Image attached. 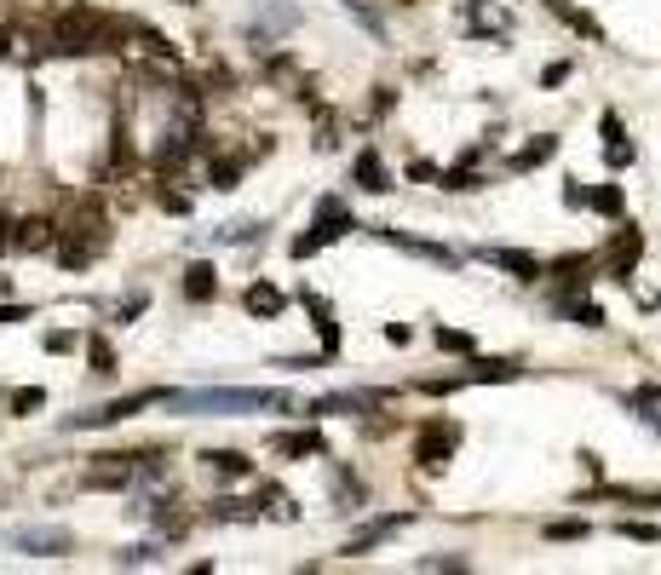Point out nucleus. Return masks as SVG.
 I'll use <instances>...</instances> for the list:
<instances>
[{
  "mask_svg": "<svg viewBox=\"0 0 661 575\" xmlns=\"http://www.w3.org/2000/svg\"><path fill=\"white\" fill-rule=\"evenodd\" d=\"M276 449H282V455H311V449H317V437H299V432H282V437H276Z\"/></svg>",
  "mask_w": 661,
  "mask_h": 575,
  "instance_id": "nucleus-11",
  "label": "nucleus"
},
{
  "mask_svg": "<svg viewBox=\"0 0 661 575\" xmlns=\"http://www.w3.org/2000/svg\"><path fill=\"white\" fill-rule=\"evenodd\" d=\"M547 156H552V138H535V144H529L524 156L512 161V167H535V161H547Z\"/></svg>",
  "mask_w": 661,
  "mask_h": 575,
  "instance_id": "nucleus-12",
  "label": "nucleus"
},
{
  "mask_svg": "<svg viewBox=\"0 0 661 575\" xmlns=\"http://www.w3.org/2000/svg\"><path fill=\"white\" fill-rule=\"evenodd\" d=\"M213 288H219V282H213V265H190V276H184V294H190V299H207Z\"/></svg>",
  "mask_w": 661,
  "mask_h": 575,
  "instance_id": "nucleus-8",
  "label": "nucleus"
},
{
  "mask_svg": "<svg viewBox=\"0 0 661 575\" xmlns=\"http://www.w3.org/2000/svg\"><path fill=\"white\" fill-rule=\"evenodd\" d=\"M110 368H115V351L104 340H92V374H110Z\"/></svg>",
  "mask_w": 661,
  "mask_h": 575,
  "instance_id": "nucleus-13",
  "label": "nucleus"
},
{
  "mask_svg": "<svg viewBox=\"0 0 661 575\" xmlns=\"http://www.w3.org/2000/svg\"><path fill=\"white\" fill-rule=\"evenodd\" d=\"M437 345H449V351H472V340L455 334V328H437Z\"/></svg>",
  "mask_w": 661,
  "mask_h": 575,
  "instance_id": "nucleus-15",
  "label": "nucleus"
},
{
  "mask_svg": "<svg viewBox=\"0 0 661 575\" xmlns=\"http://www.w3.org/2000/svg\"><path fill=\"white\" fill-rule=\"evenodd\" d=\"M202 460L219 472V478H248V455H236V449H207Z\"/></svg>",
  "mask_w": 661,
  "mask_h": 575,
  "instance_id": "nucleus-5",
  "label": "nucleus"
},
{
  "mask_svg": "<svg viewBox=\"0 0 661 575\" xmlns=\"http://www.w3.org/2000/svg\"><path fill=\"white\" fill-rule=\"evenodd\" d=\"M46 403V391L41 386H23V391H12V414H35Z\"/></svg>",
  "mask_w": 661,
  "mask_h": 575,
  "instance_id": "nucleus-10",
  "label": "nucleus"
},
{
  "mask_svg": "<svg viewBox=\"0 0 661 575\" xmlns=\"http://www.w3.org/2000/svg\"><path fill=\"white\" fill-rule=\"evenodd\" d=\"M248 311H265V317H276V311H282V294H276V288H248Z\"/></svg>",
  "mask_w": 661,
  "mask_h": 575,
  "instance_id": "nucleus-9",
  "label": "nucleus"
},
{
  "mask_svg": "<svg viewBox=\"0 0 661 575\" xmlns=\"http://www.w3.org/2000/svg\"><path fill=\"white\" fill-rule=\"evenodd\" d=\"M46 351H75V334H64V328H58V334H46Z\"/></svg>",
  "mask_w": 661,
  "mask_h": 575,
  "instance_id": "nucleus-19",
  "label": "nucleus"
},
{
  "mask_svg": "<svg viewBox=\"0 0 661 575\" xmlns=\"http://www.w3.org/2000/svg\"><path fill=\"white\" fill-rule=\"evenodd\" d=\"M12 547L29 552V558H64V552H69V529H58V524H23V529H12Z\"/></svg>",
  "mask_w": 661,
  "mask_h": 575,
  "instance_id": "nucleus-2",
  "label": "nucleus"
},
{
  "mask_svg": "<svg viewBox=\"0 0 661 575\" xmlns=\"http://www.w3.org/2000/svg\"><path fill=\"white\" fill-rule=\"evenodd\" d=\"M587 202H598V207H604V213H616V207H621V190H616V184H610V190H598V196H587Z\"/></svg>",
  "mask_w": 661,
  "mask_h": 575,
  "instance_id": "nucleus-18",
  "label": "nucleus"
},
{
  "mask_svg": "<svg viewBox=\"0 0 661 575\" xmlns=\"http://www.w3.org/2000/svg\"><path fill=\"white\" fill-rule=\"evenodd\" d=\"M575 311V322H581V328H604V311H598V305H587V299H581V305H570Z\"/></svg>",
  "mask_w": 661,
  "mask_h": 575,
  "instance_id": "nucleus-14",
  "label": "nucleus"
},
{
  "mask_svg": "<svg viewBox=\"0 0 661 575\" xmlns=\"http://www.w3.org/2000/svg\"><path fill=\"white\" fill-rule=\"evenodd\" d=\"M161 403L179 414H253V409H288L282 391H161Z\"/></svg>",
  "mask_w": 661,
  "mask_h": 575,
  "instance_id": "nucleus-1",
  "label": "nucleus"
},
{
  "mask_svg": "<svg viewBox=\"0 0 661 575\" xmlns=\"http://www.w3.org/2000/svg\"><path fill=\"white\" fill-rule=\"evenodd\" d=\"M156 558H161L156 547H127L121 552V564H156Z\"/></svg>",
  "mask_w": 661,
  "mask_h": 575,
  "instance_id": "nucleus-16",
  "label": "nucleus"
},
{
  "mask_svg": "<svg viewBox=\"0 0 661 575\" xmlns=\"http://www.w3.org/2000/svg\"><path fill=\"white\" fill-rule=\"evenodd\" d=\"M357 179H363V190H386V167H380V156H374V150H363V156H357Z\"/></svg>",
  "mask_w": 661,
  "mask_h": 575,
  "instance_id": "nucleus-7",
  "label": "nucleus"
},
{
  "mask_svg": "<svg viewBox=\"0 0 661 575\" xmlns=\"http://www.w3.org/2000/svg\"><path fill=\"white\" fill-rule=\"evenodd\" d=\"M133 455H98V466H87V489H121L133 483Z\"/></svg>",
  "mask_w": 661,
  "mask_h": 575,
  "instance_id": "nucleus-3",
  "label": "nucleus"
},
{
  "mask_svg": "<svg viewBox=\"0 0 661 575\" xmlns=\"http://www.w3.org/2000/svg\"><path fill=\"white\" fill-rule=\"evenodd\" d=\"M483 259H489V265H501V271H518L524 282H535V276H541V265H535L529 253H512V248H489Z\"/></svg>",
  "mask_w": 661,
  "mask_h": 575,
  "instance_id": "nucleus-4",
  "label": "nucleus"
},
{
  "mask_svg": "<svg viewBox=\"0 0 661 575\" xmlns=\"http://www.w3.org/2000/svg\"><path fill=\"white\" fill-rule=\"evenodd\" d=\"M12 248H46L52 242V225L46 219H29V225H18V236H6Z\"/></svg>",
  "mask_w": 661,
  "mask_h": 575,
  "instance_id": "nucleus-6",
  "label": "nucleus"
},
{
  "mask_svg": "<svg viewBox=\"0 0 661 575\" xmlns=\"http://www.w3.org/2000/svg\"><path fill=\"white\" fill-rule=\"evenodd\" d=\"M547 535H552V541H581V535H587V524H552Z\"/></svg>",
  "mask_w": 661,
  "mask_h": 575,
  "instance_id": "nucleus-17",
  "label": "nucleus"
}]
</instances>
